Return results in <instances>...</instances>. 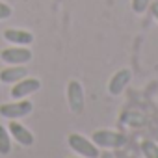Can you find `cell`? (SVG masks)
<instances>
[{"mask_svg":"<svg viewBox=\"0 0 158 158\" xmlns=\"http://www.w3.org/2000/svg\"><path fill=\"white\" fill-rule=\"evenodd\" d=\"M149 6H151V0H132V11L138 15L145 13L149 10Z\"/></svg>","mask_w":158,"mask_h":158,"instance_id":"cell-14","label":"cell"},{"mask_svg":"<svg viewBox=\"0 0 158 158\" xmlns=\"http://www.w3.org/2000/svg\"><path fill=\"white\" fill-rule=\"evenodd\" d=\"M91 141L99 147V149H121L127 145V136L121 134V132H115V130H108V128H101V130H95L93 136H91Z\"/></svg>","mask_w":158,"mask_h":158,"instance_id":"cell-2","label":"cell"},{"mask_svg":"<svg viewBox=\"0 0 158 158\" xmlns=\"http://www.w3.org/2000/svg\"><path fill=\"white\" fill-rule=\"evenodd\" d=\"M39 89H41V80H39V78H28V76H24V78H21L19 82L13 84V88H11L10 93L17 101V99H26V97L34 95Z\"/></svg>","mask_w":158,"mask_h":158,"instance_id":"cell-6","label":"cell"},{"mask_svg":"<svg viewBox=\"0 0 158 158\" xmlns=\"http://www.w3.org/2000/svg\"><path fill=\"white\" fill-rule=\"evenodd\" d=\"M34 110L32 101L28 99H17L13 102H0V115L6 119H23L26 115H30Z\"/></svg>","mask_w":158,"mask_h":158,"instance_id":"cell-3","label":"cell"},{"mask_svg":"<svg viewBox=\"0 0 158 158\" xmlns=\"http://www.w3.org/2000/svg\"><path fill=\"white\" fill-rule=\"evenodd\" d=\"M8 130H10L11 139H15V141H17L19 145H23V147H30V145H34V141H35V136L32 134V130L26 128L23 123H19V119H11L10 125H8Z\"/></svg>","mask_w":158,"mask_h":158,"instance_id":"cell-7","label":"cell"},{"mask_svg":"<svg viewBox=\"0 0 158 158\" xmlns=\"http://www.w3.org/2000/svg\"><path fill=\"white\" fill-rule=\"evenodd\" d=\"M0 60L4 63H8V65H26L28 61H32V50L28 47L11 45L8 48H2Z\"/></svg>","mask_w":158,"mask_h":158,"instance_id":"cell-5","label":"cell"},{"mask_svg":"<svg viewBox=\"0 0 158 158\" xmlns=\"http://www.w3.org/2000/svg\"><path fill=\"white\" fill-rule=\"evenodd\" d=\"M71 158H84V156H78V154H76V156H71Z\"/></svg>","mask_w":158,"mask_h":158,"instance_id":"cell-19","label":"cell"},{"mask_svg":"<svg viewBox=\"0 0 158 158\" xmlns=\"http://www.w3.org/2000/svg\"><path fill=\"white\" fill-rule=\"evenodd\" d=\"M11 147H13V143H11V136H10L8 127L0 125V156H8L11 152Z\"/></svg>","mask_w":158,"mask_h":158,"instance_id":"cell-11","label":"cell"},{"mask_svg":"<svg viewBox=\"0 0 158 158\" xmlns=\"http://www.w3.org/2000/svg\"><path fill=\"white\" fill-rule=\"evenodd\" d=\"M121 121L127 123V125H132V127H141V125L147 123V117L141 112H125L123 117H121Z\"/></svg>","mask_w":158,"mask_h":158,"instance_id":"cell-12","label":"cell"},{"mask_svg":"<svg viewBox=\"0 0 158 158\" xmlns=\"http://www.w3.org/2000/svg\"><path fill=\"white\" fill-rule=\"evenodd\" d=\"M130 80H132L130 69H119L117 73H114V76L110 78V82H108L110 95H121L127 89V86L130 84Z\"/></svg>","mask_w":158,"mask_h":158,"instance_id":"cell-8","label":"cell"},{"mask_svg":"<svg viewBox=\"0 0 158 158\" xmlns=\"http://www.w3.org/2000/svg\"><path fill=\"white\" fill-rule=\"evenodd\" d=\"M67 104H69V110L76 115H80L86 108V93H84V88L78 80H69L67 82Z\"/></svg>","mask_w":158,"mask_h":158,"instance_id":"cell-4","label":"cell"},{"mask_svg":"<svg viewBox=\"0 0 158 158\" xmlns=\"http://www.w3.org/2000/svg\"><path fill=\"white\" fill-rule=\"evenodd\" d=\"M67 145L74 154L84 156V158H99V154H101V149L89 138H86L84 134H76V132L69 134L67 136Z\"/></svg>","mask_w":158,"mask_h":158,"instance_id":"cell-1","label":"cell"},{"mask_svg":"<svg viewBox=\"0 0 158 158\" xmlns=\"http://www.w3.org/2000/svg\"><path fill=\"white\" fill-rule=\"evenodd\" d=\"M11 15H13L11 6L6 4V2H0V21H6V19H10Z\"/></svg>","mask_w":158,"mask_h":158,"instance_id":"cell-15","label":"cell"},{"mask_svg":"<svg viewBox=\"0 0 158 158\" xmlns=\"http://www.w3.org/2000/svg\"><path fill=\"white\" fill-rule=\"evenodd\" d=\"M141 154L145 158H158V145L154 141H151V139L143 141L141 143Z\"/></svg>","mask_w":158,"mask_h":158,"instance_id":"cell-13","label":"cell"},{"mask_svg":"<svg viewBox=\"0 0 158 158\" xmlns=\"http://www.w3.org/2000/svg\"><path fill=\"white\" fill-rule=\"evenodd\" d=\"M4 39L11 45L28 47L34 43V34L28 30H21V28H8V30H4Z\"/></svg>","mask_w":158,"mask_h":158,"instance_id":"cell-9","label":"cell"},{"mask_svg":"<svg viewBox=\"0 0 158 158\" xmlns=\"http://www.w3.org/2000/svg\"><path fill=\"white\" fill-rule=\"evenodd\" d=\"M0 102H2V86H0Z\"/></svg>","mask_w":158,"mask_h":158,"instance_id":"cell-18","label":"cell"},{"mask_svg":"<svg viewBox=\"0 0 158 158\" xmlns=\"http://www.w3.org/2000/svg\"><path fill=\"white\" fill-rule=\"evenodd\" d=\"M28 76V69L24 65H8L0 71V82L4 84H15L21 78Z\"/></svg>","mask_w":158,"mask_h":158,"instance_id":"cell-10","label":"cell"},{"mask_svg":"<svg viewBox=\"0 0 158 158\" xmlns=\"http://www.w3.org/2000/svg\"><path fill=\"white\" fill-rule=\"evenodd\" d=\"M151 13H152V17L158 21V0H156V2H152L151 4Z\"/></svg>","mask_w":158,"mask_h":158,"instance_id":"cell-16","label":"cell"},{"mask_svg":"<svg viewBox=\"0 0 158 158\" xmlns=\"http://www.w3.org/2000/svg\"><path fill=\"white\" fill-rule=\"evenodd\" d=\"M99 158H115V156H114V152H112L110 149H104V151L99 154Z\"/></svg>","mask_w":158,"mask_h":158,"instance_id":"cell-17","label":"cell"}]
</instances>
